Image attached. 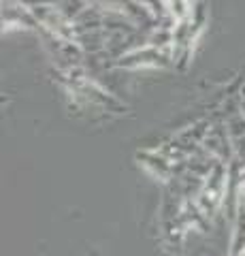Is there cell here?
I'll use <instances>...</instances> for the list:
<instances>
[{
  "mask_svg": "<svg viewBox=\"0 0 245 256\" xmlns=\"http://www.w3.org/2000/svg\"><path fill=\"white\" fill-rule=\"evenodd\" d=\"M51 4L56 6V9L64 15L66 20L75 22L90 2H88V0H51Z\"/></svg>",
  "mask_w": 245,
  "mask_h": 256,
  "instance_id": "cell-1",
  "label": "cell"
},
{
  "mask_svg": "<svg viewBox=\"0 0 245 256\" xmlns=\"http://www.w3.org/2000/svg\"><path fill=\"white\" fill-rule=\"evenodd\" d=\"M167 6H169V13L173 15L175 20H186L188 13L192 11V6H190V0H167Z\"/></svg>",
  "mask_w": 245,
  "mask_h": 256,
  "instance_id": "cell-2",
  "label": "cell"
}]
</instances>
